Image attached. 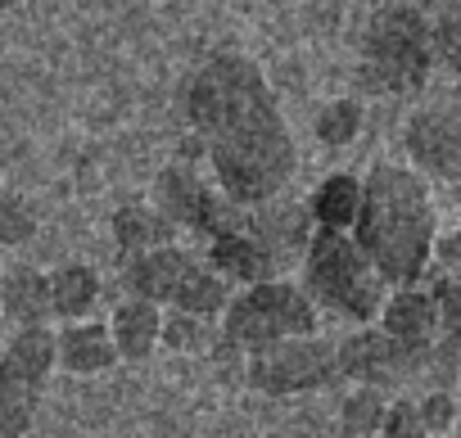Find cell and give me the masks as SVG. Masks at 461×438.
Instances as JSON below:
<instances>
[{
  "label": "cell",
  "mask_w": 461,
  "mask_h": 438,
  "mask_svg": "<svg viewBox=\"0 0 461 438\" xmlns=\"http://www.w3.org/2000/svg\"><path fill=\"white\" fill-rule=\"evenodd\" d=\"M185 118L208 154L217 194L240 208H258L290 190L299 145L267 73L249 55H208L185 82Z\"/></svg>",
  "instance_id": "1"
},
{
  "label": "cell",
  "mask_w": 461,
  "mask_h": 438,
  "mask_svg": "<svg viewBox=\"0 0 461 438\" xmlns=\"http://www.w3.org/2000/svg\"><path fill=\"white\" fill-rule=\"evenodd\" d=\"M348 236L389 290L420 285L429 267V245L438 236L434 185L407 163H371Z\"/></svg>",
  "instance_id": "2"
},
{
  "label": "cell",
  "mask_w": 461,
  "mask_h": 438,
  "mask_svg": "<svg viewBox=\"0 0 461 438\" xmlns=\"http://www.w3.org/2000/svg\"><path fill=\"white\" fill-rule=\"evenodd\" d=\"M299 290L317 308V317H335L357 326H371L389 285L366 263V254L353 245L348 231H312L299 254Z\"/></svg>",
  "instance_id": "3"
},
{
  "label": "cell",
  "mask_w": 461,
  "mask_h": 438,
  "mask_svg": "<svg viewBox=\"0 0 461 438\" xmlns=\"http://www.w3.org/2000/svg\"><path fill=\"white\" fill-rule=\"evenodd\" d=\"M434 73L429 23L411 0H389L362 28L357 82L371 95H416Z\"/></svg>",
  "instance_id": "4"
},
{
  "label": "cell",
  "mask_w": 461,
  "mask_h": 438,
  "mask_svg": "<svg viewBox=\"0 0 461 438\" xmlns=\"http://www.w3.org/2000/svg\"><path fill=\"white\" fill-rule=\"evenodd\" d=\"M118 285L131 299H145L163 312H185V317H199V321H217L226 299H230V285L217 281L203 267V258H194L181 245H163V249L122 258Z\"/></svg>",
  "instance_id": "5"
},
{
  "label": "cell",
  "mask_w": 461,
  "mask_h": 438,
  "mask_svg": "<svg viewBox=\"0 0 461 438\" xmlns=\"http://www.w3.org/2000/svg\"><path fill=\"white\" fill-rule=\"evenodd\" d=\"M217 321H221V344L236 353H258V348H272L285 339H303V335H317V326H321L317 308L290 276H272V281H258L245 290H230Z\"/></svg>",
  "instance_id": "6"
},
{
  "label": "cell",
  "mask_w": 461,
  "mask_h": 438,
  "mask_svg": "<svg viewBox=\"0 0 461 438\" xmlns=\"http://www.w3.org/2000/svg\"><path fill=\"white\" fill-rule=\"evenodd\" d=\"M55 375V330H14L0 348V438H28L41 393Z\"/></svg>",
  "instance_id": "7"
},
{
  "label": "cell",
  "mask_w": 461,
  "mask_h": 438,
  "mask_svg": "<svg viewBox=\"0 0 461 438\" xmlns=\"http://www.w3.org/2000/svg\"><path fill=\"white\" fill-rule=\"evenodd\" d=\"M245 380L254 393L263 398H299V393H317L339 384L335 371V344L321 335H303V339H285L258 353H245Z\"/></svg>",
  "instance_id": "8"
},
{
  "label": "cell",
  "mask_w": 461,
  "mask_h": 438,
  "mask_svg": "<svg viewBox=\"0 0 461 438\" xmlns=\"http://www.w3.org/2000/svg\"><path fill=\"white\" fill-rule=\"evenodd\" d=\"M429 366V353L402 348L398 339H389L375 326H357L335 344V371L344 384H362V389H402L411 375H420Z\"/></svg>",
  "instance_id": "9"
},
{
  "label": "cell",
  "mask_w": 461,
  "mask_h": 438,
  "mask_svg": "<svg viewBox=\"0 0 461 438\" xmlns=\"http://www.w3.org/2000/svg\"><path fill=\"white\" fill-rule=\"evenodd\" d=\"M402 149L407 167L420 172L425 181H456L461 176V118L452 100L425 104L407 118L402 127Z\"/></svg>",
  "instance_id": "10"
},
{
  "label": "cell",
  "mask_w": 461,
  "mask_h": 438,
  "mask_svg": "<svg viewBox=\"0 0 461 438\" xmlns=\"http://www.w3.org/2000/svg\"><path fill=\"white\" fill-rule=\"evenodd\" d=\"M203 267H208L217 281H226L230 290H245V285L285 276V267L276 263V254L254 236L249 208H240V217H236L226 231H217V236L203 240Z\"/></svg>",
  "instance_id": "11"
},
{
  "label": "cell",
  "mask_w": 461,
  "mask_h": 438,
  "mask_svg": "<svg viewBox=\"0 0 461 438\" xmlns=\"http://www.w3.org/2000/svg\"><path fill=\"white\" fill-rule=\"evenodd\" d=\"M217 199H221L217 185L208 176H199L190 163H167L154 176V185H149V203L167 217L176 231H190V236L203 227V217L212 212Z\"/></svg>",
  "instance_id": "12"
},
{
  "label": "cell",
  "mask_w": 461,
  "mask_h": 438,
  "mask_svg": "<svg viewBox=\"0 0 461 438\" xmlns=\"http://www.w3.org/2000/svg\"><path fill=\"white\" fill-rule=\"evenodd\" d=\"M371 326L384 330L389 339H398L402 348H416V353H429V348L443 339V330H438V308H434V299H429L420 285H398V290H389Z\"/></svg>",
  "instance_id": "13"
},
{
  "label": "cell",
  "mask_w": 461,
  "mask_h": 438,
  "mask_svg": "<svg viewBox=\"0 0 461 438\" xmlns=\"http://www.w3.org/2000/svg\"><path fill=\"white\" fill-rule=\"evenodd\" d=\"M113 366H122V362H118L113 339H109L100 317L64 321L55 330V371L77 375V380H95V375H109Z\"/></svg>",
  "instance_id": "14"
},
{
  "label": "cell",
  "mask_w": 461,
  "mask_h": 438,
  "mask_svg": "<svg viewBox=\"0 0 461 438\" xmlns=\"http://www.w3.org/2000/svg\"><path fill=\"white\" fill-rule=\"evenodd\" d=\"M104 330L113 339V353L118 362H149L158 353V335H163V308L145 303V299H131L122 294L113 303V312L104 317Z\"/></svg>",
  "instance_id": "15"
},
{
  "label": "cell",
  "mask_w": 461,
  "mask_h": 438,
  "mask_svg": "<svg viewBox=\"0 0 461 438\" xmlns=\"http://www.w3.org/2000/svg\"><path fill=\"white\" fill-rule=\"evenodd\" d=\"M46 285H50V317L55 321H86L100 312L104 276L91 263H59L46 272Z\"/></svg>",
  "instance_id": "16"
},
{
  "label": "cell",
  "mask_w": 461,
  "mask_h": 438,
  "mask_svg": "<svg viewBox=\"0 0 461 438\" xmlns=\"http://www.w3.org/2000/svg\"><path fill=\"white\" fill-rule=\"evenodd\" d=\"M0 321L14 330H37L50 326V285L41 267H10L0 276Z\"/></svg>",
  "instance_id": "17"
},
{
  "label": "cell",
  "mask_w": 461,
  "mask_h": 438,
  "mask_svg": "<svg viewBox=\"0 0 461 438\" xmlns=\"http://www.w3.org/2000/svg\"><path fill=\"white\" fill-rule=\"evenodd\" d=\"M109 236L118 245L122 258H136V254H149V249H163V245H176V227L167 217L145 199H131V203H118L113 217H109Z\"/></svg>",
  "instance_id": "18"
},
{
  "label": "cell",
  "mask_w": 461,
  "mask_h": 438,
  "mask_svg": "<svg viewBox=\"0 0 461 438\" xmlns=\"http://www.w3.org/2000/svg\"><path fill=\"white\" fill-rule=\"evenodd\" d=\"M357 208H362V176L353 172H330L326 181H317V190L303 203L312 231H353Z\"/></svg>",
  "instance_id": "19"
},
{
  "label": "cell",
  "mask_w": 461,
  "mask_h": 438,
  "mask_svg": "<svg viewBox=\"0 0 461 438\" xmlns=\"http://www.w3.org/2000/svg\"><path fill=\"white\" fill-rule=\"evenodd\" d=\"M317 140L326 145V149H348L357 136H362V127H366V104L357 100V95H339V100H326L321 109H317Z\"/></svg>",
  "instance_id": "20"
},
{
  "label": "cell",
  "mask_w": 461,
  "mask_h": 438,
  "mask_svg": "<svg viewBox=\"0 0 461 438\" xmlns=\"http://www.w3.org/2000/svg\"><path fill=\"white\" fill-rule=\"evenodd\" d=\"M384 407H389V393L353 384L344 393V402H339V429H344V438H375V429L384 420Z\"/></svg>",
  "instance_id": "21"
},
{
  "label": "cell",
  "mask_w": 461,
  "mask_h": 438,
  "mask_svg": "<svg viewBox=\"0 0 461 438\" xmlns=\"http://www.w3.org/2000/svg\"><path fill=\"white\" fill-rule=\"evenodd\" d=\"M32 236H37V212L14 194H0V249H19Z\"/></svg>",
  "instance_id": "22"
},
{
  "label": "cell",
  "mask_w": 461,
  "mask_h": 438,
  "mask_svg": "<svg viewBox=\"0 0 461 438\" xmlns=\"http://www.w3.org/2000/svg\"><path fill=\"white\" fill-rule=\"evenodd\" d=\"M411 402H416V416H420L425 438H443V434H452V425H456V398H452L447 389H425V393L411 398Z\"/></svg>",
  "instance_id": "23"
},
{
  "label": "cell",
  "mask_w": 461,
  "mask_h": 438,
  "mask_svg": "<svg viewBox=\"0 0 461 438\" xmlns=\"http://www.w3.org/2000/svg\"><path fill=\"white\" fill-rule=\"evenodd\" d=\"M172 348V353H190L203 344V321L199 317H185V312H163V335H158V348Z\"/></svg>",
  "instance_id": "24"
},
{
  "label": "cell",
  "mask_w": 461,
  "mask_h": 438,
  "mask_svg": "<svg viewBox=\"0 0 461 438\" xmlns=\"http://www.w3.org/2000/svg\"><path fill=\"white\" fill-rule=\"evenodd\" d=\"M375 438H425L420 416H416V402H411V398H393V402L384 407V420H380Z\"/></svg>",
  "instance_id": "25"
},
{
  "label": "cell",
  "mask_w": 461,
  "mask_h": 438,
  "mask_svg": "<svg viewBox=\"0 0 461 438\" xmlns=\"http://www.w3.org/2000/svg\"><path fill=\"white\" fill-rule=\"evenodd\" d=\"M425 19H443V14H461V0H411Z\"/></svg>",
  "instance_id": "26"
},
{
  "label": "cell",
  "mask_w": 461,
  "mask_h": 438,
  "mask_svg": "<svg viewBox=\"0 0 461 438\" xmlns=\"http://www.w3.org/2000/svg\"><path fill=\"white\" fill-rule=\"evenodd\" d=\"M19 5V0H0V10H14Z\"/></svg>",
  "instance_id": "27"
},
{
  "label": "cell",
  "mask_w": 461,
  "mask_h": 438,
  "mask_svg": "<svg viewBox=\"0 0 461 438\" xmlns=\"http://www.w3.org/2000/svg\"><path fill=\"white\" fill-rule=\"evenodd\" d=\"M0 326H5V321H0Z\"/></svg>",
  "instance_id": "28"
}]
</instances>
